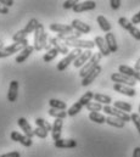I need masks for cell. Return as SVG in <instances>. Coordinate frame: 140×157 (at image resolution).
<instances>
[{
  "label": "cell",
  "instance_id": "obj_50",
  "mask_svg": "<svg viewBox=\"0 0 140 157\" xmlns=\"http://www.w3.org/2000/svg\"><path fill=\"white\" fill-rule=\"evenodd\" d=\"M5 46H4V43H2V40L0 39V50H2Z\"/></svg>",
  "mask_w": 140,
  "mask_h": 157
},
{
  "label": "cell",
  "instance_id": "obj_26",
  "mask_svg": "<svg viewBox=\"0 0 140 157\" xmlns=\"http://www.w3.org/2000/svg\"><path fill=\"white\" fill-rule=\"evenodd\" d=\"M118 72L122 73V75H124V76H128V77H130V78H134L137 71H135L134 68L127 66V65H119V67H118Z\"/></svg>",
  "mask_w": 140,
  "mask_h": 157
},
{
  "label": "cell",
  "instance_id": "obj_14",
  "mask_svg": "<svg viewBox=\"0 0 140 157\" xmlns=\"http://www.w3.org/2000/svg\"><path fill=\"white\" fill-rule=\"evenodd\" d=\"M17 123L20 125V128L23 130V134L27 135L28 138H33L34 136V129H32L31 124L28 123V121L25 117H21L17 119Z\"/></svg>",
  "mask_w": 140,
  "mask_h": 157
},
{
  "label": "cell",
  "instance_id": "obj_51",
  "mask_svg": "<svg viewBox=\"0 0 140 157\" xmlns=\"http://www.w3.org/2000/svg\"><path fill=\"white\" fill-rule=\"evenodd\" d=\"M139 115H140V105H139Z\"/></svg>",
  "mask_w": 140,
  "mask_h": 157
},
{
  "label": "cell",
  "instance_id": "obj_7",
  "mask_svg": "<svg viewBox=\"0 0 140 157\" xmlns=\"http://www.w3.org/2000/svg\"><path fill=\"white\" fill-rule=\"evenodd\" d=\"M65 44L68 48H74V49H85V50H91L95 46V43L91 40H83V39H74V40H67Z\"/></svg>",
  "mask_w": 140,
  "mask_h": 157
},
{
  "label": "cell",
  "instance_id": "obj_8",
  "mask_svg": "<svg viewBox=\"0 0 140 157\" xmlns=\"http://www.w3.org/2000/svg\"><path fill=\"white\" fill-rule=\"evenodd\" d=\"M10 138H11V140L17 141V143H20L21 145H23V146H26V147H29V146H32V144H33L32 138H28L27 135L21 134V133H18V132H16V130L11 132Z\"/></svg>",
  "mask_w": 140,
  "mask_h": 157
},
{
  "label": "cell",
  "instance_id": "obj_13",
  "mask_svg": "<svg viewBox=\"0 0 140 157\" xmlns=\"http://www.w3.org/2000/svg\"><path fill=\"white\" fill-rule=\"evenodd\" d=\"M18 96V82L17 80H11L9 85V91H7V101L15 102Z\"/></svg>",
  "mask_w": 140,
  "mask_h": 157
},
{
  "label": "cell",
  "instance_id": "obj_15",
  "mask_svg": "<svg viewBox=\"0 0 140 157\" xmlns=\"http://www.w3.org/2000/svg\"><path fill=\"white\" fill-rule=\"evenodd\" d=\"M71 26H72L73 29H76V32H79L82 34H89L90 31H91L89 25H87V23H84V22H82L79 20H73Z\"/></svg>",
  "mask_w": 140,
  "mask_h": 157
},
{
  "label": "cell",
  "instance_id": "obj_28",
  "mask_svg": "<svg viewBox=\"0 0 140 157\" xmlns=\"http://www.w3.org/2000/svg\"><path fill=\"white\" fill-rule=\"evenodd\" d=\"M89 119L91 122H94V123H98V124L106 123V117L100 112H90L89 113Z\"/></svg>",
  "mask_w": 140,
  "mask_h": 157
},
{
  "label": "cell",
  "instance_id": "obj_36",
  "mask_svg": "<svg viewBox=\"0 0 140 157\" xmlns=\"http://www.w3.org/2000/svg\"><path fill=\"white\" fill-rule=\"evenodd\" d=\"M94 99V93L93 91H87L84 95L80 96V99L78 100L83 106H87L89 102H91V100Z\"/></svg>",
  "mask_w": 140,
  "mask_h": 157
},
{
  "label": "cell",
  "instance_id": "obj_30",
  "mask_svg": "<svg viewBox=\"0 0 140 157\" xmlns=\"http://www.w3.org/2000/svg\"><path fill=\"white\" fill-rule=\"evenodd\" d=\"M94 100L96 101V102H99V104H104L105 106H108L111 102H112V99H111V96H108V95H104V94H94Z\"/></svg>",
  "mask_w": 140,
  "mask_h": 157
},
{
  "label": "cell",
  "instance_id": "obj_21",
  "mask_svg": "<svg viewBox=\"0 0 140 157\" xmlns=\"http://www.w3.org/2000/svg\"><path fill=\"white\" fill-rule=\"evenodd\" d=\"M34 51V46L33 45H28L27 48H25L17 56H16V62L17 63H22V62H25L29 56H31V54Z\"/></svg>",
  "mask_w": 140,
  "mask_h": 157
},
{
  "label": "cell",
  "instance_id": "obj_2",
  "mask_svg": "<svg viewBox=\"0 0 140 157\" xmlns=\"http://www.w3.org/2000/svg\"><path fill=\"white\" fill-rule=\"evenodd\" d=\"M29 44H28V40H23V41H20V43H14L9 46H5L2 50H0V59H4V57H7V56H11L16 52H21L25 48H27Z\"/></svg>",
  "mask_w": 140,
  "mask_h": 157
},
{
  "label": "cell",
  "instance_id": "obj_5",
  "mask_svg": "<svg viewBox=\"0 0 140 157\" xmlns=\"http://www.w3.org/2000/svg\"><path fill=\"white\" fill-rule=\"evenodd\" d=\"M103 111H105V113H107L108 116L118 118V119H121V121H123V122H129V121H132V119H130V115H128L127 112H123V111L116 109L115 106H110V105H108V106H104V110H103Z\"/></svg>",
  "mask_w": 140,
  "mask_h": 157
},
{
  "label": "cell",
  "instance_id": "obj_45",
  "mask_svg": "<svg viewBox=\"0 0 140 157\" xmlns=\"http://www.w3.org/2000/svg\"><path fill=\"white\" fill-rule=\"evenodd\" d=\"M0 4L6 6V7H10L14 5V0H0Z\"/></svg>",
  "mask_w": 140,
  "mask_h": 157
},
{
  "label": "cell",
  "instance_id": "obj_27",
  "mask_svg": "<svg viewBox=\"0 0 140 157\" xmlns=\"http://www.w3.org/2000/svg\"><path fill=\"white\" fill-rule=\"evenodd\" d=\"M106 123L111 127H115V128H124V125H126V122H123V121L116 117H111V116L106 117Z\"/></svg>",
  "mask_w": 140,
  "mask_h": 157
},
{
  "label": "cell",
  "instance_id": "obj_31",
  "mask_svg": "<svg viewBox=\"0 0 140 157\" xmlns=\"http://www.w3.org/2000/svg\"><path fill=\"white\" fill-rule=\"evenodd\" d=\"M34 122H35V125H37V127H39V128L46 130L48 133L52 130V125H51L48 121H45V119H43V118H35Z\"/></svg>",
  "mask_w": 140,
  "mask_h": 157
},
{
  "label": "cell",
  "instance_id": "obj_16",
  "mask_svg": "<svg viewBox=\"0 0 140 157\" xmlns=\"http://www.w3.org/2000/svg\"><path fill=\"white\" fill-rule=\"evenodd\" d=\"M113 90L119 93V94H123L126 96H129V98H133V96L137 95V91H135L134 88H130V86H127V85H123V84H115Z\"/></svg>",
  "mask_w": 140,
  "mask_h": 157
},
{
  "label": "cell",
  "instance_id": "obj_3",
  "mask_svg": "<svg viewBox=\"0 0 140 157\" xmlns=\"http://www.w3.org/2000/svg\"><path fill=\"white\" fill-rule=\"evenodd\" d=\"M82 52H83V51H82L80 49H73L72 51H70V54L66 55V56L57 63V66H56L57 71H59V72H64V71L70 66L71 63H73V62L76 61V59H77Z\"/></svg>",
  "mask_w": 140,
  "mask_h": 157
},
{
  "label": "cell",
  "instance_id": "obj_34",
  "mask_svg": "<svg viewBox=\"0 0 140 157\" xmlns=\"http://www.w3.org/2000/svg\"><path fill=\"white\" fill-rule=\"evenodd\" d=\"M59 54H60L59 50L55 49V48H52L51 50L46 51V54L43 56V61H45V62H50V61H52L54 59H56V56H57Z\"/></svg>",
  "mask_w": 140,
  "mask_h": 157
},
{
  "label": "cell",
  "instance_id": "obj_11",
  "mask_svg": "<svg viewBox=\"0 0 140 157\" xmlns=\"http://www.w3.org/2000/svg\"><path fill=\"white\" fill-rule=\"evenodd\" d=\"M49 43L52 45V48L57 49L60 54H62V55H68V54H70V51H68V46H67L62 40L59 39L57 37L49 38Z\"/></svg>",
  "mask_w": 140,
  "mask_h": 157
},
{
  "label": "cell",
  "instance_id": "obj_52",
  "mask_svg": "<svg viewBox=\"0 0 140 157\" xmlns=\"http://www.w3.org/2000/svg\"><path fill=\"white\" fill-rule=\"evenodd\" d=\"M0 157H1V156H0Z\"/></svg>",
  "mask_w": 140,
  "mask_h": 157
},
{
  "label": "cell",
  "instance_id": "obj_9",
  "mask_svg": "<svg viewBox=\"0 0 140 157\" xmlns=\"http://www.w3.org/2000/svg\"><path fill=\"white\" fill-rule=\"evenodd\" d=\"M50 31L59 33V34H72L74 33V29L71 25H61V23H51L49 26Z\"/></svg>",
  "mask_w": 140,
  "mask_h": 157
},
{
  "label": "cell",
  "instance_id": "obj_48",
  "mask_svg": "<svg viewBox=\"0 0 140 157\" xmlns=\"http://www.w3.org/2000/svg\"><path fill=\"white\" fill-rule=\"evenodd\" d=\"M134 70H135L137 72H140V57L137 60V62H135V65H134Z\"/></svg>",
  "mask_w": 140,
  "mask_h": 157
},
{
  "label": "cell",
  "instance_id": "obj_29",
  "mask_svg": "<svg viewBox=\"0 0 140 157\" xmlns=\"http://www.w3.org/2000/svg\"><path fill=\"white\" fill-rule=\"evenodd\" d=\"M38 25H39V22H38V20L37 18H31L29 20V22L26 25V27L23 28V31H25V33L28 36L29 33H34L35 29H37V27H38Z\"/></svg>",
  "mask_w": 140,
  "mask_h": 157
},
{
  "label": "cell",
  "instance_id": "obj_24",
  "mask_svg": "<svg viewBox=\"0 0 140 157\" xmlns=\"http://www.w3.org/2000/svg\"><path fill=\"white\" fill-rule=\"evenodd\" d=\"M96 22H98V25H99V27L101 28L103 32H106V33L111 32V23L108 22V20L106 18L105 16L99 15L98 18H96Z\"/></svg>",
  "mask_w": 140,
  "mask_h": 157
},
{
  "label": "cell",
  "instance_id": "obj_12",
  "mask_svg": "<svg viewBox=\"0 0 140 157\" xmlns=\"http://www.w3.org/2000/svg\"><path fill=\"white\" fill-rule=\"evenodd\" d=\"M96 7V2L93 1V0H88V1H83V2H78L74 7H73V11L76 13L78 12H84V11H90V10H94Z\"/></svg>",
  "mask_w": 140,
  "mask_h": 157
},
{
  "label": "cell",
  "instance_id": "obj_23",
  "mask_svg": "<svg viewBox=\"0 0 140 157\" xmlns=\"http://www.w3.org/2000/svg\"><path fill=\"white\" fill-rule=\"evenodd\" d=\"M105 41L107 44V48L111 52H117L118 50V46H117V41H116V38H115V34L113 33H106L105 36Z\"/></svg>",
  "mask_w": 140,
  "mask_h": 157
},
{
  "label": "cell",
  "instance_id": "obj_19",
  "mask_svg": "<svg viewBox=\"0 0 140 157\" xmlns=\"http://www.w3.org/2000/svg\"><path fill=\"white\" fill-rule=\"evenodd\" d=\"M94 43H95V46H98L99 52H100L103 56H108V55L111 54V51H110L108 48H107V44H106V41H105V38L98 36V37H95Z\"/></svg>",
  "mask_w": 140,
  "mask_h": 157
},
{
  "label": "cell",
  "instance_id": "obj_6",
  "mask_svg": "<svg viewBox=\"0 0 140 157\" xmlns=\"http://www.w3.org/2000/svg\"><path fill=\"white\" fill-rule=\"evenodd\" d=\"M111 80L115 82V84H123V85H127V86H130V88H134L135 84H137V80L134 78L124 76V75H122L119 72L112 73L111 75Z\"/></svg>",
  "mask_w": 140,
  "mask_h": 157
},
{
  "label": "cell",
  "instance_id": "obj_33",
  "mask_svg": "<svg viewBox=\"0 0 140 157\" xmlns=\"http://www.w3.org/2000/svg\"><path fill=\"white\" fill-rule=\"evenodd\" d=\"M49 116L54 117L55 119H65L68 115H67V112H66V111H60V110L50 109V110H49Z\"/></svg>",
  "mask_w": 140,
  "mask_h": 157
},
{
  "label": "cell",
  "instance_id": "obj_22",
  "mask_svg": "<svg viewBox=\"0 0 140 157\" xmlns=\"http://www.w3.org/2000/svg\"><path fill=\"white\" fill-rule=\"evenodd\" d=\"M44 32H45L44 31V26L41 23H39L34 32V45H33L34 46V50H37V51H40L41 50V48H40V40H41V37H43Z\"/></svg>",
  "mask_w": 140,
  "mask_h": 157
},
{
  "label": "cell",
  "instance_id": "obj_41",
  "mask_svg": "<svg viewBox=\"0 0 140 157\" xmlns=\"http://www.w3.org/2000/svg\"><path fill=\"white\" fill-rule=\"evenodd\" d=\"M78 4V1L77 0H66V1H64V9H66V10H70V9H72L73 10V7L76 6Z\"/></svg>",
  "mask_w": 140,
  "mask_h": 157
},
{
  "label": "cell",
  "instance_id": "obj_17",
  "mask_svg": "<svg viewBox=\"0 0 140 157\" xmlns=\"http://www.w3.org/2000/svg\"><path fill=\"white\" fill-rule=\"evenodd\" d=\"M101 71H103V67L99 65L96 68H94L90 73H88V76L85 77V78H83L82 79V85L83 86H88V85H90L95 79H96V77L101 73Z\"/></svg>",
  "mask_w": 140,
  "mask_h": 157
},
{
  "label": "cell",
  "instance_id": "obj_4",
  "mask_svg": "<svg viewBox=\"0 0 140 157\" xmlns=\"http://www.w3.org/2000/svg\"><path fill=\"white\" fill-rule=\"evenodd\" d=\"M118 25H119L123 29L128 31L129 34H130L134 39H137L140 41V29H138L128 18H126V17H119V18H118Z\"/></svg>",
  "mask_w": 140,
  "mask_h": 157
},
{
  "label": "cell",
  "instance_id": "obj_42",
  "mask_svg": "<svg viewBox=\"0 0 140 157\" xmlns=\"http://www.w3.org/2000/svg\"><path fill=\"white\" fill-rule=\"evenodd\" d=\"M110 5H111V9L118 10L119 6H121V0H111V1H110Z\"/></svg>",
  "mask_w": 140,
  "mask_h": 157
},
{
  "label": "cell",
  "instance_id": "obj_35",
  "mask_svg": "<svg viewBox=\"0 0 140 157\" xmlns=\"http://www.w3.org/2000/svg\"><path fill=\"white\" fill-rule=\"evenodd\" d=\"M115 107L116 109H118V110H121V111H123V112H130L132 111V105L130 104H128V102H124V101H115Z\"/></svg>",
  "mask_w": 140,
  "mask_h": 157
},
{
  "label": "cell",
  "instance_id": "obj_25",
  "mask_svg": "<svg viewBox=\"0 0 140 157\" xmlns=\"http://www.w3.org/2000/svg\"><path fill=\"white\" fill-rule=\"evenodd\" d=\"M49 105H50V109H55V110H60V111H65L67 109L66 102H64L61 100H57V99L49 100Z\"/></svg>",
  "mask_w": 140,
  "mask_h": 157
},
{
  "label": "cell",
  "instance_id": "obj_46",
  "mask_svg": "<svg viewBox=\"0 0 140 157\" xmlns=\"http://www.w3.org/2000/svg\"><path fill=\"white\" fill-rule=\"evenodd\" d=\"M7 12H9V7H6V6H4V5L0 4V13L5 15V13H7Z\"/></svg>",
  "mask_w": 140,
  "mask_h": 157
},
{
  "label": "cell",
  "instance_id": "obj_47",
  "mask_svg": "<svg viewBox=\"0 0 140 157\" xmlns=\"http://www.w3.org/2000/svg\"><path fill=\"white\" fill-rule=\"evenodd\" d=\"M132 157H140V147H135L133 151V156Z\"/></svg>",
  "mask_w": 140,
  "mask_h": 157
},
{
  "label": "cell",
  "instance_id": "obj_39",
  "mask_svg": "<svg viewBox=\"0 0 140 157\" xmlns=\"http://www.w3.org/2000/svg\"><path fill=\"white\" fill-rule=\"evenodd\" d=\"M130 119H132V122L134 123L137 130L139 132V134H140V115L139 113H132V115H130Z\"/></svg>",
  "mask_w": 140,
  "mask_h": 157
},
{
  "label": "cell",
  "instance_id": "obj_44",
  "mask_svg": "<svg viewBox=\"0 0 140 157\" xmlns=\"http://www.w3.org/2000/svg\"><path fill=\"white\" fill-rule=\"evenodd\" d=\"M1 157H21L18 151H11V152H7V154H4L1 155Z\"/></svg>",
  "mask_w": 140,
  "mask_h": 157
},
{
  "label": "cell",
  "instance_id": "obj_49",
  "mask_svg": "<svg viewBox=\"0 0 140 157\" xmlns=\"http://www.w3.org/2000/svg\"><path fill=\"white\" fill-rule=\"evenodd\" d=\"M134 79L137 82H140V72H135V76H134Z\"/></svg>",
  "mask_w": 140,
  "mask_h": 157
},
{
  "label": "cell",
  "instance_id": "obj_32",
  "mask_svg": "<svg viewBox=\"0 0 140 157\" xmlns=\"http://www.w3.org/2000/svg\"><path fill=\"white\" fill-rule=\"evenodd\" d=\"M82 109H83V105H82L79 101H77V102H74V104L71 106L70 109H68L67 115H68L70 117H74L76 115H78V113L82 111Z\"/></svg>",
  "mask_w": 140,
  "mask_h": 157
},
{
  "label": "cell",
  "instance_id": "obj_37",
  "mask_svg": "<svg viewBox=\"0 0 140 157\" xmlns=\"http://www.w3.org/2000/svg\"><path fill=\"white\" fill-rule=\"evenodd\" d=\"M85 107H87V110L90 111V112H99V111H103V110H104V106H103L101 104H99V102H95V101L89 102Z\"/></svg>",
  "mask_w": 140,
  "mask_h": 157
},
{
  "label": "cell",
  "instance_id": "obj_40",
  "mask_svg": "<svg viewBox=\"0 0 140 157\" xmlns=\"http://www.w3.org/2000/svg\"><path fill=\"white\" fill-rule=\"evenodd\" d=\"M34 135L40 138V139H45V138H48V132L41 129V128H39V127H37L34 129Z\"/></svg>",
  "mask_w": 140,
  "mask_h": 157
},
{
  "label": "cell",
  "instance_id": "obj_1",
  "mask_svg": "<svg viewBox=\"0 0 140 157\" xmlns=\"http://www.w3.org/2000/svg\"><path fill=\"white\" fill-rule=\"evenodd\" d=\"M101 59H103V55H101L100 52H95V54L91 56V59L80 68V71H79V77L82 79L85 78V77L88 76V73H90L94 68H96V67L99 66V62L101 61Z\"/></svg>",
  "mask_w": 140,
  "mask_h": 157
},
{
  "label": "cell",
  "instance_id": "obj_20",
  "mask_svg": "<svg viewBox=\"0 0 140 157\" xmlns=\"http://www.w3.org/2000/svg\"><path fill=\"white\" fill-rule=\"evenodd\" d=\"M54 145L57 149H73L77 146V141L73 139H60L55 141Z\"/></svg>",
  "mask_w": 140,
  "mask_h": 157
},
{
  "label": "cell",
  "instance_id": "obj_38",
  "mask_svg": "<svg viewBox=\"0 0 140 157\" xmlns=\"http://www.w3.org/2000/svg\"><path fill=\"white\" fill-rule=\"evenodd\" d=\"M27 39V34L25 33V31L23 29H21V31H18L17 33H15L14 36H12V40H14V43H20V41H23V40Z\"/></svg>",
  "mask_w": 140,
  "mask_h": 157
},
{
  "label": "cell",
  "instance_id": "obj_18",
  "mask_svg": "<svg viewBox=\"0 0 140 157\" xmlns=\"http://www.w3.org/2000/svg\"><path fill=\"white\" fill-rule=\"evenodd\" d=\"M62 127H64V119H55L52 124V130L51 135L55 141L61 139V133H62Z\"/></svg>",
  "mask_w": 140,
  "mask_h": 157
},
{
  "label": "cell",
  "instance_id": "obj_43",
  "mask_svg": "<svg viewBox=\"0 0 140 157\" xmlns=\"http://www.w3.org/2000/svg\"><path fill=\"white\" fill-rule=\"evenodd\" d=\"M130 22H132L134 26H135V25H139V23H140V11L138 12V13H135V15L132 17Z\"/></svg>",
  "mask_w": 140,
  "mask_h": 157
},
{
  "label": "cell",
  "instance_id": "obj_10",
  "mask_svg": "<svg viewBox=\"0 0 140 157\" xmlns=\"http://www.w3.org/2000/svg\"><path fill=\"white\" fill-rule=\"evenodd\" d=\"M93 55H94V54L91 52V50H84V51L76 59V61L73 62V66H74L76 68H82V67L91 59Z\"/></svg>",
  "mask_w": 140,
  "mask_h": 157
}]
</instances>
